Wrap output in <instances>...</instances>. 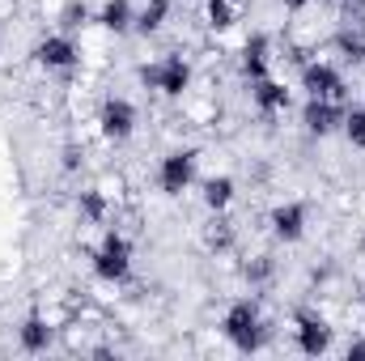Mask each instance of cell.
Wrapping results in <instances>:
<instances>
[{
	"mask_svg": "<svg viewBox=\"0 0 365 361\" xmlns=\"http://www.w3.org/2000/svg\"><path fill=\"white\" fill-rule=\"evenodd\" d=\"M221 332H225V340H230L238 353H259L264 340H268V323H264L259 302H255V298L230 302V310H225V319H221Z\"/></svg>",
	"mask_w": 365,
	"mask_h": 361,
	"instance_id": "obj_1",
	"label": "cell"
},
{
	"mask_svg": "<svg viewBox=\"0 0 365 361\" xmlns=\"http://www.w3.org/2000/svg\"><path fill=\"white\" fill-rule=\"evenodd\" d=\"M90 264H93V276H98V280L123 285V280L132 276V243H128V234L106 230V234L98 238V247L90 251Z\"/></svg>",
	"mask_w": 365,
	"mask_h": 361,
	"instance_id": "obj_2",
	"label": "cell"
},
{
	"mask_svg": "<svg viewBox=\"0 0 365 361\" xmlns=\"http://www.w3.org/2000/svg\"><path fill=\"white\" fill-rule=\"evenodd\" d=\"M191 60L187 56H162L153 68H140V81L145 86H153L158 93H166V98H187L191 90Z\"/></svg>",
	"mask_w": 365,
	"mask_h": 361,
	"instance_id": "obj_3",
	"label": "cell"
},
{
	"mask_svg": "<svg viewBox=\"0 0 365 361\" xmlns=\"http://www.w3.org/2000/svg\"><path fill=\"white\" fill-rule=\"evenodd\" d=\"M30 56H34V64L47 68V73H73V68L81 64V47H77V39H73L68 30H56V34L38 39Z\"/></svg>",
	"mask_w": 365,
	"mask_h": 361,
	"instance_id": "obj_4",
	"label": "cell"
},
{
	"mask_svg": "<svg viewBox=\"0 0 365 361\" xmlns=\"http://www.w3.org/2000/svg\"><path fill=\"white\" fill-rule=\"evenodd\" d=\"M195 166H200V153L195 149H170L158 166V187L166 195H182L191 183H195Z\"/></svg>",
	"mask_w": 365,
	"mask_h": 361,
	"instance_id": "obj_5",
	"label": "cell"
},
{
	"mask_svg": "<svg viewBox=\"0 0 365 361\" xmlns=\"http://www.w3.org/2000/svg\"><path fill=\"white\" fill-rule=\"evenodd\" d=\"M293 340H297V353H306V357H323V353L331 349V340H336V327H331L323 315H314V310H297Z\"/></svg>",
	"mask_w": 365,
	"mask_h": 361,
	"instance_id": "obj_6",
	"label": "cell"
},
{
	"mask_svg": "<svg viewBox=\"0 0 365 361\" xmlns=\"http://www.w3.org/2000/svg\"><path fill=\"white\" fill-rule=\"evenodd\" d=\"M302 90L306 98H336V102H344V73L336 68V64H327V60H310V64H302Z\"/></svg>",
	"mask_w": 365,
	"mask_h": 361,
	"instance_id": "obj_7",
	"label": "cell"
},
{
	"mask_svg": "<svg viewBox=\"0 0 365 361\" xmlns=\"http://www.w3.org/2000/svg\"><path fill=\"white\" fill-rule=\"evenodd\" d=\"M98 128H102V136L115 141V145L132 141V132H136V106H132L128 98H115V93H110V98L98 106Z\"/></svg>",
	"mask_w": 365,
	"mask_h": 361,
	"instance_id": "obj_8",
	"label": "cell"
},
{
	"mask_svg": "<svg viewBox=\"0 0 365 361\" xmlns=\"http://www.w3.org/2000/svg\"><path fill=\"white\" fill-rule=\"evenodd\" d=\"M344 106H349V102H336V98H306V106H302V128H306L310 136H331V132H340V123H344Z\"/></svg>",
	"mask_w": 365,
	"mask_h": 361,
	"instance_id": "obj_9",
	"label": "cell"
},
{
	"mask_svg": "<svg viewBox=\"0 0 365 361\" xmlns=\"http://www.w3.org/2000/svg\"><path fill=\"white\" fill-rule=\"evenodd\" d=\"M268 225H272L276 243H302V238H306V204H302V200L276 204L272 217H268Z\"/></svg>",
	"mask_w": 365,
	"mask_h": 361,
	"instance_id": "obj_10",
	"label": "cell"
},
{
	"mask_svg": "<svg viewBox=\"0 0 365 361\" xmlns=\"http://www.w3.org/2000/svg\"><path fill=\"white\" fill-rule=\"evenodd\" d=\"M17 345H21V353H47V349L56 345L51 319H47L43 310H30V315L21 319V327H17Z\"/></svg>",
	"mask_w": 365,
	"mask_h": 361,
	"instance_id": "obj_11",
	"label": "cell"
},
{
	"mask_svg": "<svg viewBox=\"0 0 365 361\" xmlns=\"http://www.w3.org/2000/svg\"><path fill=\"white\" fill-rule=\"evenodd\" d=\"M251 98H255V106H259L264 115H280V111H289V102H293L289 86H284V81H272V77L251 81Z\"/></svg>",
	"mask_w": 365,
	"mask_h": 361,
	"instance_id": "obj_12",
	"label": "cell"
},
{
	"mask_svg": "<svg viewBox=\"0 0 365 361\" xmlns=\"http://www.w3.org/2000/svg\"><path fill=\"white\" fill-rule=\"evenodd\" d=\"M93 21L102 30H110V34H132L136 30V9H132V0H106L93 13Z\"/></svg>",
	"mask_w": 365,
	"mask_h": 361,
	"instance_id": "obj_13",
	"label": "cell"
},
{
	"mask_svg": "<svg viewBox=\"0 0 365 361\" xmlns=\"http://www.w3.org/2000/svg\"><path fill=\"white\" fill-rule=\"evenodd\" d=\"M268 51H272V39L268 34H251L242 43V73H247V81L268 77Z\"/></svg>",
	"mask_w": 365,
	"mask_h": 361,
	"instance_id": "obj_14",
	"label": "cell"
},
{
	"mask_svg": "<svg viewBox=\"0 0 365 361\" xmlns=\"http://www.w3.org/2000/svg\"><path fill=\"white\" fill-rule=\"evenodd\" d=\"M234 191H238V183L230 179V175H212V179H204V208L208 213H225L230 204H234Z\"/></svg>",
	"mask_w": 365,
	"mask_h": 361,
	"instance_id": "obj_15",
	"label": "cell"
},
{
	"mask_svg": "<svg viewBox=\"0 0 365 361\" xmlns=\"http://www.w3.org/2000/svg\"><path fill=\"white\" fill-rule=\"evenodd\" d=\"M77 208H81V217H86L90 225H106V217H110V195H106V187H86L81 200H77Z\"/></svg>",
	"mask_w": 365,
	"mask_h": 361,
	"instance_id": "obj_16",
	"label": "cell"
},
{
	"mask_svg": "<svg viewBox=\"0 0 365 361\" xmlns=\"http://www.w3.org/2000/svg\"><path fill=\"white\" fill-rule=\"evenodd\" d=\"M170 4L175 0H145L136 9V34H158L166 26V17H170Z\"/></svg>",
	"mask_w": 365,
	"mask_h": 361,
	"instance_id": "obj_17",
	"label": "cell"
},
{
	"mask_svg": "<svg viewBox=\"0 0 365 361\" xmlns=\"http://www.w3.org/2000/svg\"><path fill=\"white\" fill-rule=\"evenodd\" d=\"M336 47L344 51V60H353V64H365V34H361V30H353V26L336 30Z\"/></svg>",
	"mask_w": 365,
	"mask_h": 361,
	"instance_id": "obj_18",
	"label": "cell"
},
{
	"mask_svg": "<svg viewBox=\"0 0 365 361\" xmlns=\"http://www.w3.org/2000/svg\"><path fill=\"white\" fill-rule=\"evenodd\" d=\"M93 13L86 9V0H68L64 9H60V30H68V34H77L81 26H90Z\"/></svg>",
	"mask_w": 365,
	"mask_h": 361,
	"instance_id": "obj_19",
	"label": "cell"
},
{
	"mask_svg": "<svg viewBox=\"0 0 365 361\" xmlns=\"http://www.w3.org/2000/svg\"><path fill=\"white\" fill-rule=\"evenodd\" d=\"M340 132H344L357 149H365V106H344V123H340Z\"/></svg>",
	"mask_w": 365,
	"mask_h": 361,
	"instance_id": "obj_20",
	"label": "cell"
},
{
	"mask_svg": "<svg viewBox=\"0 0 365 361\" xmlns=\"http://www.w3.org/2000/svg\"><path fill=\"white\" fill-rule=\"evenodd\" d=\"M204 4H208V26L212 30H230L234 26V17H238L234 13V0H204Z\"/></svg>",
	"mask_w": 365,
	"mask_h": 361,
	"instance_id": "obj_21",
	"label": "cell"
},
{
	"mask_svg": "<svg viewBox=\"0 0 365 361\" xmlns=\"http://www.w3.org/2000/svg\"><path fill=\"white\" fill-rule=\"evenodd\" d=\"M344 357H349V361H365V340H353V345H349V353H344Z\"/></svg>",
	"mask_w": 365,
	"mask_h": 361,
	"instance_id": "obj_22",
	"label": "cell"
},
{
	"mask_svg": "<svg viewBox=\"0 0 365 361\" xmlns=\"http://www.w3.org/2000/svg\"><path fill=\"white\" fill-rule=\"evenodd\" d=\"M289 4H293V9H302V4H306V0H289Z\"/></svg>",
	"mask_w": 365,
	"mask_h": 361,
	"instance_id": "obj_23",
	"label": "cell"
},
{
	"mask_svg": "<svg viewBox=\"0 0 365 361\" xmlns=\"http://www.w3.org/2000/svg\"><path fill=\"white\" fill-rule=\"evenodd\" d=\"M0 43H4V30H0Z\"/></svg>",
	"mask_w": 365,
	"mask_h": 361,
	"instance_id": "obj_24",
	"label": "cell"
}]
</instances>
